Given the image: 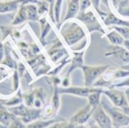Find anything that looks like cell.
<instances>
[{"label": "cell", "instance_id": "3957f363", "mask_svg": "<svg viewBox=\"0 0 129 128\" xmlns=\"http://www.w3.org/2000/svg\"><path fill=\"white\" fill-rule=\"evenodd\" d=\"M109 66H99L90 67L83 66L81 68L83 71L84 76V82L85 87H90L93 86L95 81L107 70Z\"/></svg>", "mask_w": 129, "mask_h": 128}, {"label": "cell", "instance_id": "484cf974", "mask_svg": "<svg viewBox=\"0 0 129 128\" xmlns=\"http://www.w3.org/2000/svg\"><path fill=\"white\" fill-rule=\"evenodd\" d=\"M48 128H73V126L72 125L69 124L68 125H62L61 124H56L54 125L53 126L49 127Z\"/></svg>", "mask_w": 129, "mask_h": 128}, {"label": "cell", "instance_id": "30bf717a", "mask_svg": "<svg viewBox=\"0 0 129 128\" xmlns=\"http://www.w3.org/2000/svg\"><path fill=\"white\" fill-rule=\"evenodd\" d=\"M103 88H100L98 91L90 93L88 96L89 104L93 107H96L101 104V95H102Z\"/></svg>", "mask_w": 129, "mask_h": 128}, {"label": "cell", "instance_id": "2e32d148", "mask_svg": "<svg viewBox=\"0 0 129 128\" xmlns=\"http://www.w3.org/2000/svg\"><path fill=\"white\" fill-rule=\"evenodd\" d=\"M62 0H56L54 5V16L57 23H59V15H60L61 7Z\"/></svg>", "mask_w": 129, "mask_h": 128}, {"label": "cell", "instance_id": "83f0119b", "mask_svg": "<svg viewBox=\"0 0 129 128\" xmlns=\"http://www.w3.org/2000/svg\"><path fill=\"white\" fill-rule=\"evenodd\" d=\"M120 109L121 110V111L125 114L126 115L129 116V105L127 106H124L123 107L120 108Z\"/></svg>", "mask_w": 129, "mask_h": 128}, {"label": "cell", "instance_id": "6da1fadb", "mask_svg": "<svg viewBox=\"0 0 129 128\" xmlns=\"http://www.w3.org/2000/svg\"><path fill=\"white\" fill-rule=\"evenodd\" d=\"M129 76V71L123 69H107L101 77L94 83L95 87H107L111 88L118 79L126 78Z\"/></svg>", "mask_w": 129, "mask_h": 128}, {"label": "cell", "instance_id": "7a4b0ae2", "mask_svg": "<svg viewBox=\"0 0 129 128\" xmlns=\"http://www.w3.org/2000/svg\"><path fill=\"white\" fill-rule=\"evenodd\" d=\"M101 104L107 114L111 117L113 127L121 128L129 125V116L124 114L120 108L111 106L105 98H102Z\"/></svg>", "mask_w": 129, "mask_h": 128}, {"label": "cell", "instance_id": "9a60e30c", "mask_svg": "<svg viewBox=\"0 0 129 128\" xmlns=\"http://www.w3.org/2000/svg\"><path fill=\"white\" fill-rule=\"evenodd\" d=\"M107 37L111 42L115 45H121L124 42L122 37L115 31L109 34Z\"/></svg>", "mask_w": 129, "mask_h": 128}, {"label": "cell", "instance_id": "7c38bea8", "mask_svg": "<svg viewBox=\"0 0 129 128\" xmlns=\"http://www.w3.org/2000/svg\"><path fill=\"white\" fill-rule=\"evenodd\" d=\"M26 20H28V16H27L25 5H21L18 13L17 14L14 20L12 22V25H16L24 23Z\"/></svg>", "mask_w": 129, "mask_h": 128}, {"label": "cell", "instance_id": "ffe728a7", "mask_svg": "<svg viewBox=\"0 0 129 128\" xmlns=\"http://www.w3.org/2000/svg\"><path fill=\"white\" fill-rule=\"evenodd\" d=\"M116 29L120 33L121 35L129 40V29L126 28H116Z\"/></svg>", "mask_w": 129, "mask_h": 128}, {"label": "cell", "instance_id": "cb8c5ba5", "mask_svg": "<svg viewBox=\"0 0 129 128\" xmlns=\"http://www.w3.org/2000/svg\"><path fill=\"white\" fill-rule=\"evenodd\" d=\"M90 5V2L89 0H80V10L83 11L85 9Z\"/></svg>", "mask_w": 129, "mask_h": 128}, {"label": "cell", "instance_id": "836d02e7", "mask_svg": "<svg viewBox=\"0 0 129 128\" xmlns=\"http://www.w3.org/2000/svg\"><path fill=\"white\" fill-rule=\"evenodd\" d=\"M125 128H129V125H128V126H126Z\"/></svg>", "mask_w": 129, "mask_h": 128}, {"label": "cell", "instance_id": "603a6c76", "mask_svg": "<svg viewBox=\"0 0 129 128\" xmlns=\"http://www.w3.org/2000/svg\"><path fill=\"white\" fill-rule=\"evenodd\" d=\"M80 18H81L80 19L83 21L88 23V22L92 20L93 19V15L91 12H89V13H88L87 14L83 15L80 17Z\"/></svg>", "mask_w": 129, "mask_h": 128}, {"label": "cell", "instance_id": "1f68e13d", "mask_svg": "<svg viewBox=\"0 0 129 128\" xmlns=\"http://www.w3.org/2000/svg\"><path fill=\"white\" fill-rule=\"evenodd\" d=\"M121 68L123 69V70H127V71H129V64H128V65H126L122 66V67H121Z\"/></svg>", "mask_w": 129, "mask_h": 128}, {"label": "cell", "instance_id": "d590c367", "mask_svg": "<svg viewBox=\"0 0 129 128\" xmlns=\"http://www.w3.org/2000/svg\"><path fill=\"white\" fill-rule=\"evenodd\" d=\"M68 1H71V0H68Z\"/></svg>", "mask_w": 129, "mask_h": 128}, {"label": "cell", "instance_id": "d4e9b609", "mask_svg": "<svg viewBox=\"0 0 129 128\" xmlns=\"http://www.w3.org/2000/svg\"><path fill=\"white\" fill-rule=\"evenodd\" d=\"M10 128H24V127L21 122L18 121H14L10 125Z\"/></svg>", "mask_w": 129, "mask_h": 128}, {"label": "cell", "instance_id": "8992f818", "mask_svg": "<svg viewBox=\"0 0 129 128\" xmlns=\"http://www.w3.org/2000/svg\"><path fill=\"white\" fill-rule=\"evenodd\" d=\"M96 107H93L88 104L85 107L76 113L74 116L72 117L70 124L73 126L79 125H82L86 122L91 116L94 110Z\"/></svg>", "mask_w": 129, "mask_h": 128}, {"label": "cell", "instance_id": "4fadbf2b", "mask_svg": "<svg viewBox=\"0 0 129 128\" xmlns=\"http://www.w3.org/2000/svg\"><path fill=\"white\" fill-rule=\"evenodd\" d=\"M28 20H37L38 19V12L37 7L32 4L25 5Z\"/></svg>", "mask_w": 129, "mask_h": 128}, {"label": "cell", "instance_id": "8fae6325", "mask_svg": "<svg viewBox=\"0 0 129 128\" xmlns=\"http://www.w3.org/2000/svg\"><path fill=\"white\" fill-rule=\"evenodd\" d=\"M79 7V0H71L69 5L68 12L64 19L66 20L69 19L74 18L78 11Z\"/></svg>", "mask_w": 129, "mask_h": 128}, {"label": "cell", "instance_id": "ba28073f", "mask_svg": "<svg viewBox=\"0 0 129 128\" xmlns=\"http://www.w3.org/2000/svg\"><path fill=\"white\" fill-rule=\"evenodd\" d=\"M70 31L66 32L63 35V37L69 45H73L80 40L85 35L83 30L78 26L76 28H71Z\"/></svg>", "mask_w": 129, "mask_h": 128}, {"label": "cell", "instance_id": "4316f807", "mask_svg": "<svg viewBox=\"0 0 129 128\" xmlns=\"http://www.w3.org/2000/svg\"><path fill=\"white\" fill-rule=\"evenodd\" d=\"M89 128H101L100 126L96 124V122L92 119L89 122Z\"/></svg>", "mask_w": 129, "mask_h": 128}, {"label": "cell", "instance_id": "d6986e66", "mask_svg": "<svg viewBox=\"0 0 129 128\" xmlns=\"http://www.w3.org/2000/svg\"><path fill=\"white\" fill-rule=\"evenodd\" d=\"M10 120V117L9 115L6 114L5 112L0 111V122L4 125H8Z\"/></svg>", "mask_w": 129, "mask_h": 128}, {"label": "cell", "instance_id": "52a82bcc", "mask_svg": "<svg viewBox=\"0 0 129 128\" xmlns=\"http://www.w3.org/2000/svg\"><path fill=\"white\" fill-rule=\"evenodd\" d=\"M100 88L101 87H95L93 88H90L88 87H71L61 89L60 90V92L69 93V94L79 96L81 97H88L90 93L98 91Z\"/></svg>", "mask_w": 129, "mask_h": 128}, {"label": "cell", "instance_id": "7402d4cb", "mask_svg": "<svg viewBox=\"0 0 129 128\" xmlns=\"http://www.w3.org/2000/svg\"><path fill=\"white\" fill-rule=\"evenodd\" d=\"M55 1L56 0H48V2L49 3V16H50L53 22L55 21L54 16V5Z\"/></svg>", "mask_w": 129, "mask_h": 128}, {"label": "cell", "instance_id": "5b68a950", "mask_svg": "<svg viewBox=\"0 0 129 128\" xmlns=\"http://www.w3.org/2000/svg\"><path fill=\"white\" fill-rule=\"evenodd\" d=\"M92 119L101 128H112V122L110 116L107 114L101 104L99 105L94 110Z\"/></svg>", "mask_w": 129, "mask_h": 128}, {"label": "cell", "instance_id": "f1b7e54d", "mask_svg": "<svg viewBox=\"0 0 129 128\" xmlns=\"http://www.w3.org/2000/svg\"><path fill=\"white\" fill-rule=\"evenodd\" d=\"M4 55V48L2 43H0V60H1Z\"/></svg>", "mask_w": 129, "mask_h": 128}, {"label": "cell", "instance_id": "ac0fdd59", "mask_svg": "<svg viewBox=\"0 0 129 128\" xmlns=\"http://www.w3.org/2000/svg\"><path fill=\"white\" fill-rule=\"evenodd\" d=\"M47 2H39L37 1V3H38V14H43L44 12L48 11V4Z\"/></svg>", "mask_w": 129, "mask_h": 128}, {"label": "cell", "instance_id": "44dd1931", "mask_svg": "<svg viewBox=\"0 0 129 128\" xmlns=\"http://www.w3.org/2000/svg\"><path fill=\"white\" fill-rule=\"evenodd\" d=\"M123 87H129V76L126 77V79H125L122 81H121V82L115 83V84L113 85L112 88Z\"/></svg>", "mask_w": 129, "mask_h": 128}, {"label": "cell", "instance_id": "4dcf8cb0", "mask_svg": "<svg viewBox=\"0 0 129 128\" xmlns=\"http://www.w3.org/2000/svg\"><path fill=\"white\" fill-rule=\"evenodd\" d=\"M125 95H126V98H127L128 101L129 102V88H127V89L125 90Z\"/></svg>", "mask_w": 129, "mask_h": 128}, {"label": "cell", "instance_id": "f546056e", "mask_svg": "<svg viewBox=\"0 0 129 128\" xmlns=\"http://www.w3.org/2000/svg\"><path fill=\"white\" fill-rule=\"evenodd\" d=\"M123 44H124V45L125 46L126 48L129 51V40H124Z\"/></svg>", "mask_w": 129, "mask_h": 128}, {"label": "cell", "instance_id": "9c48e42d", "mask_svg": "<svg viewBox=\"0 0 129 128\" xmlns=\"http://www.w3.org/2000/svg\"><path fill=\"white\" fill-rule=\"evenodd\" d=\"M25 0H11V1L0 2V13L4 14L11 12L18 9L19 4L21 5Z\"/></svg>", "mask_w": 129, "mask_h": 128}, {"label": "cell", "instance_id": "277c9868", "mask_svg": "<svg viewBox=\"0 0 129 128\" xmlns=\"http://www.w3.org/2000/svg\"><path fill=\"white\" fill-rule=\"evenodd\" d=\"M102 94L108 98L115 106L121 108L128 106V101L126 98L125 92L116 90L115 88L103 90Z\"/></svg>", "mask_w": 129, "mask_h": 128}, {"label": "cell", "instance_id": "d6a6232c", "mask_svg": "<svg viewBox=\"0 0 129 128\" xmlns=\"http://www.w3.org/2000/svg\"><path fill=\"white\" fill-rule=\"evenodd\" d=\"M73 128H87L85 126H84L83 124L82 125H76V126H74Z\"/></svg>", "mask_w": 129, "mask_h": 128}, {"label": "cell", "instance_id": "e0dca14e", "mask_svg": "<svg viewBox=\"0 0 129 128\" xmlns=\"http://www.w3.org/2000/svg\"><path fill=\"white\" fill-rule=\"evenodd\" d=\"M54 120L47 121H37L30 124L27 128H46L54 122Z\"/></svg>", "mask_w": 129, "mask_h": 128}, {"label": "cell", "instance_id": "5bb4252c", "mask_svg": "<svg viewBox=\"0 0 129 128\" xmlns=\"http://www.w3.org/2000/svg\"><path fill=\"white\" fill-rule=\"evenodd\" d=\"M83 53H76L73 59L72 65L69 70V73L71 72L73 70L76 68H82L83 67ZM68 73V74H69Z\"/></svg>", "mask_w": 129, "mask_h": 128}, {"label": "cell", "instance_id": "e575fe53", "mask_svg": "<svg viewBox=\"0 0 129 128\" xmlns=\"http://www.w3.org/2000/svg\"><path fill=\"white\" fill-rule=\"evenodd\" d=\"M112 128H119V127H113Z\"/></svg>", "mask_w": 129, "mask_h": 128}]
</instances>
